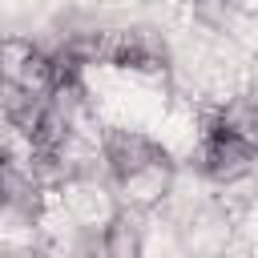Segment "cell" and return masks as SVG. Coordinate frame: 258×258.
<instances>
[{"instance_id":"3","label":"cell","mask_w":258,"mask_h":258,"mask_svg":"<svg viewBox=\"0 0 258 258\" xmlns=\"http://www.w3.org/2000/svg\"><path fill=\"white\" fill-rule=\"evenodd\" d=\"M97 145H101V157H105L109 185H121L129 173H137V169H145L149 161H161V157L173 153L157 133L141 129V125H129V121H109V125H101ZM173 157H177V153H173Z\"/></svg>"},{"instance_id":"4","label":"cell","mask_w":258,"mask_h":258,"mask_svg":"<svg viewBox=\"0 0 258 258\" xmlns=\"http://www.w3.org/2000/svg\"><path fill=\"white\" fill-rule=\"evenodd\" d=\"M56 210L69 226H105L121 210V202L109 181H81L56 194Z\"/></svg>"},{"instance_id":"9","label":"cell","mask_w":258,"mask_h":258,"mask_svg":"<svg viewBox=\"0 0 258 258\" xmlns=\"http://www.w3.org/2000/svg\"><path fill=\"white\" fill-rule=\"evenodd\" d=\"M137 4H169V0H137Z\"/></svg>"},{"instance_id":"6","label":"cell","mask_w":258,"mask_h":258,"mask_svg":"<svg viewBox=\"0 0 258 258\" xmlns=\"http://www.w3.org/2000/svg\"><path fill=\"white\" fill-rule=\"evenodd\" d=\"M44 113H48V97L24 93V89H16V85H0V121L8 125V133H12L20 145L40 129Z\"/></svg>"},{"instance_id":"1","label":"cell","mask_w":258,"mask_h":258,"mask_svg":"<svg viewBox=\"0 0 258 258\" xmlns=\"http://www.w3.org/2000/svg\"><path fill=\"white\" fill-rule=\"evenodd\" d=\"M181 169L194 173L210 189H234V185L254 181L258 145H250L242 137H230L214 125H198V141L181 153Z\"/></svg>"},{"instance_id":"2","label":"cell","mask_w":258,"mask_h":258,"mask_svg":"<svg viewBox=\"0 0 258 258\" xmlns=\"http://www.w3.org/2000/svg\"><path fill=\"white\" fill-rule=\"evenodd\" d=\"M121 77L133 81H169L177 69V48L169 40V32L153 20H125L113 28V44H109V64Z\"/></svg>"},{"instance_id":"7","label":"cell","mask_w":258,"mask_h":258,"mask_svg":"<svg viewBox=\"0 0 258 258\" xmlns=\"http://www.w3.org/2000/svg\"><path fill=\"white\" fill-rule=\"evenodd\" d=\"M12 258H60V250H56L52 238L36 234V238H20V242H12Z\"/></svg>"},{"instance_id":"8","label":"cell","mask_w":258,"mask_h":258,"mask_svg":"<svg viewBox=\"0 0 258 258\" xmlns=\"http://www.w3.org/2000/svg\"><path fill=\"white\" fill-rule=\"evenodd\" d=\"M0 258H12V242L8 238H0Z\"/></svg>"},{"instance_id":"10","label":"cell","mask_w":258,"mask_h":258,"mask_svg":"<svg viewBox=\"0 0 258 258\" xmlns=\"http://www.w3.org/2000/svg\"><path fill=\"white\" fill-rule=\"evenodd\" d=\"M16 145H20V141H16ZM0 153H4V149H0ZM0 202H4V189H0Z\"/></svg>"},{"instance_id":"5","label":"cell","mask_w":258,"mask_h":258,"mask_svg":"<svg viewBox=\"0 0 258 258\" xmlns=\"http://www.w3.org/2000/svg\"><path fill=\"white\" fill-rule=\"evenodd\" d=\"M105 258H145L149 254V218L133 210H117L105 226Z\"/></svg>"}]
</instances>
